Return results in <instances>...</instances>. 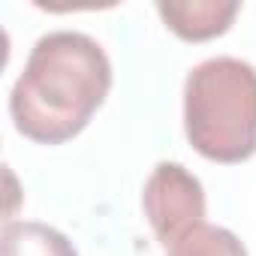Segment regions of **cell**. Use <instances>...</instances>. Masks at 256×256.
Returning <instances> with one entry per match:
<instances>
[{"label":"cell","instance_id":"obj_1","mask_svg":"<svg viewBox=\"0 0 256 256\" xmlns=\"http://www.w3.org/2000/svg\"><path fill=\"white\" fill-rule=\"evenodd\" d=\"M112 88V64L102 46L78 30H54L36 40L10 94L18 133L40 145L78 136Z\"/></svg>","mask_w":256,"mask_h":256},{"label":"cell","instance_id":"obj_2","mask_svg":"<svg viewBox=\"0 0 256 256\" xmlns=\"http://www.w3.org/2000/svg\"><path fill=\"white\" fill-rule=\"evenodd\" d=\"M184 130L214 163L256 154V66L241 58H208L184 82Z\"/></svg>","mask_w":256,"mask_h":256},{"label":"cell","instance_id":"obj_3","mask_svg":"<svg viewBox=\"0 0 256 256\" xmlns=\"http://www.w3.org/2000/svg\"><path fill=\"white\" fill-rule=\"evenodd\" d=\"M145 217L157 241L169 250L187 232L205 223V190L202 181L181 163H157L142 190Z\"/></svg>","mask_w":256,"mask_h":256},{"label":"cell","instance_id":"obj_4","mask_svg":"<svg viewBox=\"0 0 256 256\" xmlns=\"http://www.w3.org/2000/svg\"><path fill=\"white\" fill-rule=\"evenodd\" d=\"M238 10V0H169V4L160 0L157 4V12L166 22V28L190 42L226 34Z\"/></svg>","mask_w":256,"mask_h":256},{"label":"cell","instance_id":"obj_5","mask_svg":"<svg viewBox=\"0 0 256 256\" xmlns=\"http://www.w3.org/2000/svg\"><path fill=\"white\" fill-rule=\"evenodd\" d=\"M0 256H78L72 241L40 223V220H10L0 235Z\"/></svg>","mask_w":256,"mask_h":256},{"label":"cell","instance_id":"obj_6","mask_svg":"<svg viewBox=\"0 0 256 256\" xmlns=\"http://www.w3.org/2000/svg\"><path fill=\"white\" fill-rule=\"evenodd\" d=\"M169 256H247V247L238 241L235 232L202 223L193 232H187L178 244H172Z\"/></svg>","mask_w":256,"mask_h":256}]
</instances>
